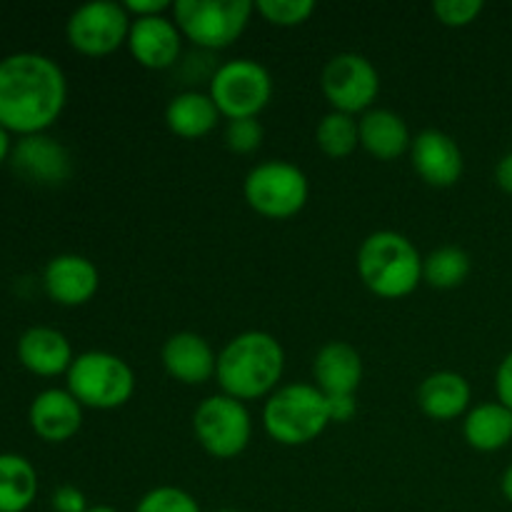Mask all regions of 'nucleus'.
Returning a JSON list of instances; mask_svg holds the SVG:
<instances>
[{
	"instance_id": "1",
	"label": "nucleus",
	"mask_w": 512,
	"mask_h": 512,
	"mask_svg": "<svg viewBox=\"0 0 512 512\" xmlns=\"http://www.w3.org/2000/svg\"><path fill=\"white\" fill-rule=\"evenodd\" d=\"M68 103V80L53 58L20 50L0 58V125L8 133H45Z\"/></svg>"
},
{
	"instance_id": "2",
	"label": "nucleus",
	"mask_w": 512,
	"mask_h": 512,
	"mask_svg": "<svg viewBox=\"0 0 512 512\" xmlns=\"http://www.w3.org/2000/svg\"><path fill=\"white\" fill-rule=\"evenodd\" d=\"M285 370V350L265 330H245L218 353V378L225 395L248 403L270 398L278 390Z\"/></svg>"
},
{
	"instance_id": "3",
	"label": "nucleus",
	"mask_w": 512,
	"mask_h": 512,
	"mask_svg": "<svg viewBox=\"0 0 512 512\" xmlns=\"http://www.w3.org/2000/svg\"><path fill=\"white\" fill-rule=\"evenodd\" d=\"M358 275L370 293L398 300L413 293L423 280V255L395 230H375L358 248Z\"/></svg>"
},
{
	"instance_id": "4",
	"label": "nucleus",
	"mask_w": 512,
	"mask_h": 512,
	"mask_svg": "<svg viewBox=\"0 0 512 512\" xmlns=\"http://www.w3.org/2000/svg\"><path fill=\"white\" fill-rule=\"evenodd\" d=\"M330 425L328 400L315 385L293 383L275 390L263 408V428L280 445H308Z\"/></svg>"
},
{
	"instance_id": "5",
	"label": "nucleus",
	"mask_w": 512,
	"mask_h": 512,
	"mask_svg": "<svg viewBox=\"0 0 512 512\" xmlns=\"http://www.w3.org/2000/svg\"><path fill=\"white\" fill-rule=\"evenodd\" d=\"M68 390L83 408L115 410L135 393V373L120 355L88 350L75 355L68 373Z\"/></svg>"
},
{
	"instance_id": "6",
	"label": "nucleus",
	"mask_w": 512,
	"mask_h": 512,
	"mask_svg": "<svg viewBox=\"0 0 512 512\" xmlns=\"http://www.w3.org/2000/svg\"><path fill=\"white\" fill-rule=\"evenodd\" d=\"M253 10L250 0H178L173 3V20L193 45L220 50L243 35Z\"/></svg>"
},
{
	"instance_id": "7",
	"label": "nucleus",
	"mask_w": 512,
	"mask_h": 512,
	"mask_svg": "<svg viewBox=\"0 0 512 512\" xmlns=\"http://www.w3.org/2000/svg\"><path fill=\"white\" fill-rule=\"evenodd\" d=\"M243 195L263 218L288 220L308 203L310 183L298 165L288 160H265L245 175Z\"/></svg>"
},
{
	"instance_id": "8",
	"label": "nucleus",
	"mask_w": 512,
	"mask_h": 512,
	"mask_svg": "<svg viewBox=\"0 0 512 512\" xmlns=\"http://www.w3.org/2000/svg\"><path fill=\"white\" fill-rule=\"evenodd\" d=\"M208 95L228 120L258 118L273 98V78L258 60L235 58L215 68Z\"/></svg>"
},
{
	"instance_id": "9",
	"label": "nucleus",
	"mask_w": 512,
	"mask_h": 512,
	"mask_svg": "<svg viewBox=\"0 0 512 512\" xmlns=\"http://www.w3.org/2000/svg\"><path fill=\"white\" fill-rule=\"evenodd\" d=\"M193 430L208 455L218 460L238 458L253 438L248 408L230 395H210L195 408Z\"/></svg>"
},
{
	"instance_id": "10",
	"label": "nucleus",
	"mask_w": 512,
	"mask_h": 512,
	"mask_svg": "<svg viewBox=\"0 0 512 512\" xmlns=\"http://www.w3.org/2000/svg\"><path fill=\"white\" fill-rule=\"evenodd\" d=\"M130 23H133V18L123 3L90 0V3L78 5L70 13L65 35L78 53L90 55V58H103V55L115 53L120 45L128 43Z\"/></svg>"
},
{
	"instance_id": "11",
	"label": "nucleus",
	"mask_w": 512,
	"mask_h": 512,
	"mask_svg": "<svg viewBox=\"0 0 512 512\" xmlns=\"http://www.w3.org/2000/svg\"><path fill=\"white\" fill-rule=\"evenodd\" d=\"M320 85L333 110L368 113L380 93L378 68L360 53H338L325 63Z\"/></svg>"
},
{
	"instance_id": "12",
	"label": "nucleus",
	"mask_w": 512,
	"mask_h": 512,
	"mask_svg": "<svg viewBox=\"0 0 512 512\" xmlns=\"http://www.w3.org/2000/svg\"><path fill=\"white\" fill-rule=\"evenodd\" d=\"M10 165L23 180L43 188L63 185L73 173V158L60 140L50 138L48 133L23 135L13 145Z\"/></svg>"
},
{
	"instance_id": "13",
	"label": "nucleus",
	"mask_w": 512,
	"mask_h": 512,
	"mask_svg": "<svg viewBox=\"0 0 512 512\" xmlns=\"http://www.w3.org/2000/svg\"><path fill=\"white\" fill-rule=\"evenodd\" d=\"M125 45L143 68L165 70L173 68L183 53V33L168 15L133 18Z\"/></svg>"
},
{
	"instance_id": "14",
	"label": "nucleus",
	"mask_w": 512,
	"mask_h": 512,
	"mask_svg": "<svg viewBox=\"0 0 512 512\" xmlns=\"http://www.w3.org/2000/svg\"><path fill=\"white\" fill-rule=\"evenodd\" d=\"M410 163L415 173L433 188H450L463 175V150L438 128L420 130L410 143Z\"/></svg>"
},
{
	"instance_id": "15",
	"label": "nucleus",
	"mask_w": 512,
	"mask_h": 512,
	"mask_svg": "<svg viewBox=\"0 0 512 512\" xmlns=\"http://www.w3.org/2000/svg\"><path fill=\"white\" fill-rule=\"evenodd\" d=\"M100 273L93 260L78 253H60L43 270V288L58 305H85L98 293Z\"/></svg>"
},
{
	"instance_id": "16",
	"label": "nucleus",
	"mask_w": 512,
	"mask_h": 512,
	"mask_svg": "<svg viewBox=\"0 0 512 512\" xmlns=\"http://www.w3.org/2000/svg\"><path fill=\"white\" fill-rule=\"evenodd\" d=\"M28 420L35 435L45 443H65L83 425V405L70 395L68 388H48L33 398Z\"/></svg>"
},
{
	"instance_id": "17",
	"label": "nucleus",
	"mask_w": 512,
	"mask_h": 512,
	"mask_svg": "<svg viewBox=\"0 0 512 512\" xmlns=\"http://www.w3.org/2000/svg\"><path fill=\"white\" fill-rule=\"evenodd\" d=\"M160 358L170 378L185 385L208 383L210 378H215V368H218V355L210 348L208 340L190 330L170 335Z\"/></svg>"
},
{
	"instance_id": "18",
	"label": "nucleus",
	"mask_w": 512,
	"mask_h": 512,
	"mask_svg": "<svg viewBox=\"0 0 512 512\" xmlns=\"http://www.w3.org/2000/svg\"><path fill=\"white\" fill-rule=\"evenodd\" d=\"M18 360L30 373L53 378V375L68 373L75 355L70 340L60 330L33 325L18 338Z\"/></svg>"
},
{
	"instance_id": "19",
	"label": "nucleus",
	"mask_w": 512,
	"mask_h": 512,
	"mask_svg": "<svg viewBox=\"0 0 512 512\" xmlns=\"http://www.w3.org/2000/svg\"><path fill=\"white\" fill-rule=\"evenodd\" d=\"M313 380L323 395H355L363 380V358L350 343L333 340L315 355Z\"/></svg>"
},
{
	"instance_id": "20",
	"label": "nucleus",
	"mask_w": 512,
	"mask_h": 512,
	"mask_svg": "<svg viewBox=\"0 0 512 512\" xmlns=\"http://www.w3.org/2000/svg\"><path fill=\"white\" fill-rule=\"evenodd\" d=\"M358 128L360 145L378 160L400 158L403 153H408L410 143H413L408 123L388 108H370L368 113L360 115Z\"/></svg>"
},
{
	"instance_id": "21",
	"label": "nucleus",
	"mask_w": 512,
	"mask_h": 512,
	"mask_svg": "<svg viewBox=\"0 0 512 512\" xmlns=\"http://www.w3.org/2000/svg\"><path fill=\"white\" fill-rule=\"evenodd\" d=\"M418 405L428 418L440 420V423L460 418L468 413L470 405L468 380L453 370H438L420 383Z\"/></svg>"
},
{
	"instance_id": "22",
	"label": "nucleus",
	"mask_w": 512,
	"mask_h": 512,
	"mask_svg": "<svg viewBox=\"0 0 512 512\" xmlns=\"http://www.w3.org/2000/svg\"><path fill=\"white\" fill-rule=\"evenodd\" d=\"M220 110L215 108L213 98L200 90H185L178 93L165 108V123L170 133L185 140L205 138L218 125Z\"/></svg>"
},
{
	"instance_id": "23",
	"label": "nucleus",
	"mask_w": 512,
	"mask_h": 512,
	"mask_svg": "<svg viewBox=\"0 0 512 512\" xmlns=\"http://www.w3.org/2000/svg\"><path fill=\"white\" fill-rule=\"evenodd\" d=\"M463 435L470 448L480 453H495L512 440V410L500 400L480 403L465 413Z\"/></svg>"
},
{
	"instance_id": "24",
	"label": "nucleus",
	"mask_w": 512,
	"mask_h": 512,
	"mask_svg": "<svg viewBox=\"0 0 512 512\" xmlns=\"http://www.w3.org/2000/svg\"><path fill=\"white\" fill-rule=\"evenodd\" d=\"M38 495V473L18 453H0V512H25Z\"/></svg>"
},
{
	"instance_id": "25",
	"label": "nucleus",
	"mask_w": 512,
	"mask_h": 512,
	"mask_svg": "<svg viewBox=\"0 0 512 512\" xmlns=\"http://www.w3.org/2000/svg\"><path fill=\"white\" fill-rule=\"evenodd\" d=\"M470 255L458 245H443L423 258V280L430 288H458L470 275Z\"/></svg>"
},
{
	"instance_id": "26",
	"label": "nucleus",
	"mask_w": 512,
	"mask_h": 512,
	"mask_svg": "<svg viewBox=\"0 0 512 512\" xmlns=\"http://www.w3.org/2000/svg\"><path fill=\"white\" fill-rule=\"evenodd\" d=\"M315 143H318V148L328 158H348L360 145V128L355 115L330 110L328 115H323L318 128H315Z\"/></svg>"
},
{
	"instance_id": "27",
	"label": "nucleus",
	"mask_w": 512,
	"mask_h": 512,
	"mask_svg": "<svg viewBox=\"0 0 512 512\" xmlns=\"http://www.w3.org/2000/svg\"><path fill=\"white\" fill-rule=\"evenodd\" d=\"M135 512H200L198 500L183 488L175 485H160L148 490L135 505Z\"/></svg>"
},
{
	"instance_id": "28",
	"label": "nucleus",
	"mask_w": 512,
	"mask_h": 512,
	"mask_svg": "<svg viewBox=\"0 0 512 512\" xmlns=\"http://www.w3.org/2000/svg\"><path fill=\"white\" fill-rule=\"evenodd\" d=\"M255 10L268 23L293 28V25L305 23L315 13V3L313 0H258Z\"/></svg>"
},
{
	"instance_id": "29",
	"label": "nucleus",
	"mask_w": 512,
	"mask_h": 512,
	"mask_svg": "<svg viewBox=\"0 0 512 512\" xmlns=\"http://www.w3.org/2000/svg\"><path fill=\"white\" fill-rule=\"evenodd\" d=\"M263 135L265 130L258 118L228 120V125H225V145L238 155L255 153L263 145Z\"/></svg>"
},
{
	"instance_id": "30",
	"label": "nucleus",
	"mask_w": 512,
	"mask_h": 512,
	"mask_svg": "<svg viewBox=\"0 0 512 512\" xmlns=\"http://www.w3.org/2000/svg\"><path fill=\"white\" fill-rule=\"evenodd\" d=\"M483 0H435L433 13L448 28H463L470 25L483 13Z\"/></svg>"
},
{
	"instance_id": "31",
	"label": "nucleus",
	"mask_w": 512,
	"mask_h": 512,
	"mask_svg": "<svg viewBox=\"0 0 512 512\" xmlns=\"http://www.w3.org/2000/svg\"><path fill=\"white\" fill-rule=\"evenodd\" d=\"M55 512H88V500L75 485H60L50 498Z\"/></svg>"
},
{
	"instance_id": "32",
	"label": "nucleus",
	"mask_w": 512,
	"mask_h": 512,
	"mask_svg": "<svg viewBox=\"0 0 512 512\" xmlns=\"http://www.w3.org/2000/svg\"><path fill=\"white\" fill-rule=\"evenodd\" d=\"M328 400L330 423H348L358 413V400L355 395H325Z\"/></svg>"
},
{
	"instance_id": "33",
	"label": "nucleus",
	"mask_w": 512,
	"mask_h": 512,
	"mask_svg": "<svg viewBox=\"0 0 512 512\" xmlns=\"http://www.w3.org/2000/svg\"><path fill=\"white\" fill-rule=\"evenodd\" d=\"M495 393H498L500 403L512 410V350L505 355L503 363L498 365V373H495Z\"/></svg>"
},
{
	"instance_id": "34",
	"label": "nucleus",
	"mask_w": 512,
	"mask_h": 512,
	"mask_svg": "<svg viewBox=\"0 0 512 512\" xmlns=\"http://www.w3.org/2000/svg\"><path fill=\"white\" fill-rule=\"evenodd\" d=\"M123 5L130 18H150V15H165V10H173L170 0H125Z\"/></svg>"
},
{
	"instance_id": "35",
	"label": "nucleus",
	"mask_w": 512,
	"mask_h": 512,
	"mask_svg": "<svg viewBox=\"0 0 512 512\" xmlns=\"http://www.w3.org/2000/svg\"><path fill=\"white\" fill-rule=\"evenodd\" d=\"M495 180H498V185L505 193L512 195V153L503 155L498 160V165H495Z\"/></svg>"
},
{
	"instance_id": "36",
	"label": "nucleus",
	"mask_w": 512,
	"mask_h": 512,
	"mask_svg": "<svg viewBox=\"0 0 512 512\" xmlns=\"http://www.w3.org/2000/svg\"><path fill=\"white\" fill-rule=\"evenodd\" d=\"M10 153H13V140H10L8 130L0 125V165H3L5 160H10Z\"/></svg>"
},
{
	"instance_id": "37",
	"label": "nucleus",
	"mask_w": 512,
	"mask_h": 512,
	"mask_svg": "<svg viewBox=\"0 0 512 512\" xmlns=\"http://www.w3.org/2000/svg\"><path fill=\"white\" fill-rule=\"evenodd\" d=\"M500 490H503L505 500H508V503H512V465H510L508 470H505L503 478H500Z\"/></svg>"
},
{
	"instance_id": "38",
	"label": "nucleus",
	"mask_w": 512,
	"mask_h": 512,
	"mask_svg": "<svg viewBox=\"0 0 512 512\" xmlns=\"http://www.w3.org/2000/svg\"><path fill=\"white\" fill-rule=\"evenodd\" d=\"M88 512H118V510L110 508V505H95V508H88Z\"/></svg>"
},
{
	"instance_id": "39",
	"label": "nucleus",
	"mask_w": 512,
	"mask_h": 512,
	"mask_svg": "<svg viewBox=\"0 0 512 512\" xmlns=\"http://www.w3.org/2000/svg\"><path fill=\"white\" fill-rule=\"evenodd\" d=\"M215 512H238V510H230V508H223V510H215Z\"/></svg>"
}]
</instances>
